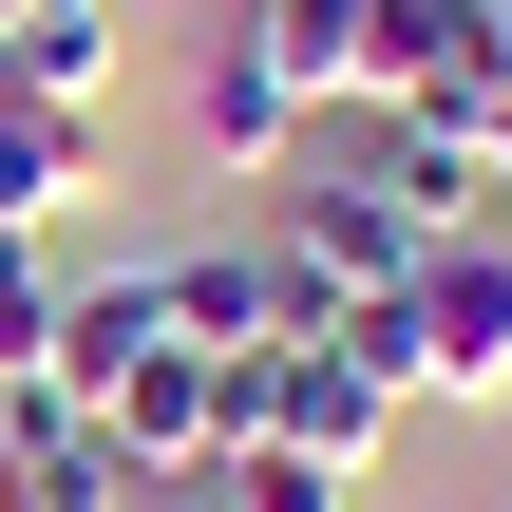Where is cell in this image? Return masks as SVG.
Instances as JSON below:
<instances>
[{
    "label": "cell",
    "instance_id": "obj_1",
    "mask_svg": "<svg viewBox=\"0 0 512 512\" xmlns=\"http://www.w3.org/2000/svg\"><path fill=\"white\" fill-rule=\"evenodd\" d=\"M342 342L399 380V399H512V228H456V247H418V285L399 304H342Z\"/></svg>",
    "mask_w": 512,
    "mask_h": 512
},
{
    "label": "cell",
    "instance_id": "obj_2",
    "mask_svg": "<svg viewBox=\"0 0 512 512\" xmlns=\"http://www.w3.org/2000/svg\"><path fill=\"white\" fill-rule=\"evenodd\" d=\"M380 437H399V380L323 323H285V342H247L228 361V456H304V475H380Z\"/></svg>",
    "mask_w": 512,
    "mask_h": 512
},
{
    "label": "cell",
    "instance_id": "obj_3",
    "mask_svg": "<svg viewBox=\"0 0 512 512\" xmlns=\"http://www.w3.org/2000/svg\"><path fill=\"white\" fill-rule=\"evenodd\" d=\"M152 361H171V266H95V285H57V342H38V399L114 418V399H133Z\"/></svg>",
    "mask_w": 512,
    "mask_h": 512
},
{
    "label": "cell",
    "instance_id": "obj_4",
    "mask_svg": "<svg viewBox=\"0 0 512 512\" xmlns=\"http://www.w3.org/2000/svg\"><path fill=\"white\" fill-rule=\"evenodd\" d=\"M247 38L285 57V95H304V114H380V0H266Z\"/></svg>",
    "mask_w": 512,
    "mask_h": 512
},
{
    "label": "cell",
    "instance_id": "obj_5",
    "mask_svg": "<svg viewBox=\"0 0 512 512\" xmlns=\"http://www.w3.org/2000/svg\"><path fill=\"white\" fill-rule=\"evenodd\" d=\"M380 209L418 228V247H456V228H494V152H456V133H418V114H380Z\"/></svg>",
    "mask_w": 512,
    "mask_h": 512
},
{
    "label": "cell",
    "instance_id": "obj_6",
    "mask_svg": "<svg viewBox=\"0 0 512 512\" xmlns=\"http://www.w3.org/2000/svg\"><path fill=\"white\" fill-rule=\"evenodd\" d=\"M171 342H209V361L285 342V266H266V228H247V247H171Z\"/></svg>",
    "mask_w": 512,
    "mask_h": 512
},
{
    "label": "cell",
    "instance_id": "obj_7",
    "mask_svg": "<svg viewBox=\"0 0 512 512\" xmlns=\"http://www.w3.org/2000/svg\"><path fill=\"white\" fill-rule=\"evenodd\" d=\"M0 95L95 114V95H114V0H0Z\"/></svg>",
    "mask_w": 512,
    "mask_h": 512
},
{
    "label": "cell",
    "instance_id": "obj_8",
    "mask_svg": "<svg viewBox=\"0 0 512 512\" xmlns=\"http://www.w3.org/2000/svg\"><path fill=\"white\" fill-rule=\"evenodd\" d=\"M190 133H209V171H285V152H304L285 57H266V38H228V57H209V95H190Z\"/></svg>",
    "mask_w": 512,
    "mask_h": 512
},
{
    "label": "cell",
    "instance_id": "obj_9",
    "mask_svg": "<svg viewBox=\"0 0 512 512\" xmlns=\"http://www.w3.org/2000/svg\"><path fill=\"white\" fill-rule=\"evenodd\" d=\"M95 190V114H57V95H0V247L19 228H57Z\"/></svg>",
    "mask_w": 512,
    "mask_h": 512
},
{
    "label": "cell",
    "instance_id": "obj_10",
    "mask_svg": "<svg viewBox=\"0 0 512 512\" xmlns=\"http://www.w3.org/2000/svg\"><path fill=\"white\" fill-rule=\"evenodd\" d=\"M361 475H304V456H209V512H342Z\"/></svg>",
    "mask_w": 512,
    "mask_h": 512
},
{
    "label": "cell",
    "instance_id": "obj_11",
    "mask_svg": "<svg viewBox=\"0 0 512 512\" xmlns=\"http://www.w3.org/2000/svg\"><path fill=\"white\" fill-rule=\"evenodd\" d=\"M38 342H57V285H38V247H0V399L38 380Z\"/></svg>",
    "mask_w": 512,
    "mask_h": 512
},
{
    "label": "cell",
    "instance_id": "obj_12",
    "mask_svg": "<svg viewBox=\"0 0 512 512\" xmlns=\"http://www.w3.org/2000/svg\"><path fill=\"white\" fill-rule=\"evenodd\" d=\"M171 512H209V475H171Z\"/></svg>",
    "mask_w": 512,
    "mask_h": 512
},
{
    "label": "cell",
    "instance_id": "obj_13",
    "mask_svg": "<svg viewBox=\"0 0 512 512\" xmlns=\"http://www.w3.org/2000/svg\"><path fill=\"white\" fill-rule=\"evenodd\" d=\"M494 228H512V152H494Z\"/></svg>",
    "mask_w": 512,
    "mask_h": 512
}]
</instances>
